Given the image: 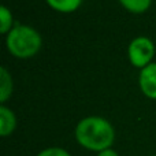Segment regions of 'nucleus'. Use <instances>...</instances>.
<instances>
[{"label":"nucleus","instance_id":"obj_1","mask_svg":"<svg viewBox=\"0 0 156 156\" xmlns=\"http://www.w3.org/2000/svg\"><path fill=\"white\" fill-rule=\"evenodd\" d=\"M76 138L83 148L101 152L111 148L115 138V132L107 119L100 116H88L78 122L76 127Z\"/></svg>","mask_w":156,"mask_h":156},{"label":"nucleus","instance_id":"obj_2","mask_svg":"<svg viewBox=\"0 0 156 156\" xmlns=\"http://www.w3.org/2000/svg\"><path fill=\"white\" fill-rule=\"evenodd\" d=\"M7 49L11 55L26 59L36 55L41 48V36L30 26L16 25L7 33Z\"/></svg>","mask_w":156,"mask_h":156},{"label":"nucleus","instance_id":"obj_3","mask_svg":"<svg viewBox=\"0 0 156 156\" xmlns=\"http://www.w3.org/2000/svg\"><path fill=\"white\" fill-rule=\"evenodd\" d=\"M127 54L132 65L143 70L144 67L151 65V60L155 55L154 43L148 37H137L130 43Z\"/></svg>","mask_w":156,"mask_h":156},{"label":"nucleus","instance_id":"obj_4","mask_svg":"<svg viewBox=\"0 0 156 156\" xmlns=\"http://www.w3.org/2000/svg\"><path fill=\"white\" fill-rule=\"evenodd\" d=\"M138 83L147 97L156 100V63H151L141 70Z\"/></svg>","mask_w":156,"mask_h":156},{"label":"nucleus","instance_id":"obj_5","mask_svg":"<svg viewBox=\"0 0 156 156\" xmlns=\"http://www.w3.org/2000/svg\"><path fill=\"white\" fill-rule=\"evenodd\" d=\"M16 126V119L14 112L10 108L2 105L0 107V134L3 137H7L15 130Z\"/></svg>","mask_w":156,"mask_h":156},{"label":"nucleus","instance_id":"obj_6","mask_svg":"<svg viewBox=\"0 0 156 156\" xmlns=\"http://www.w3.org/2000/svg\"><path fill=\"white\" fill-rule=\"evenodd\" d=\"M12 92V80L4 67L0 69V101L4 103Z\"/></svg>","mask_w":156,"mask_h":156},{"label":"nucleus","instance_id":"obj_7","mask_svg":"<svg viewBox=\"0 0 156 156\" xmlns=\"http://www.w3.org/2000/svg\"><path fill=\"white\" fill-rule=\"evenodd\" d=\"M81 2L82 0H47L54 10L60 12H73L81 5Z\"/></svg>","mask_w":156,"mask_h":156},{"label":"nucleus","instance_id":"obj_8","mask_svg":"<svg viewBox=\"0 0 156 156\" xmlns=\"http://www.w3.org/2000/svg\"><path fill=\"white\" fill-rule=\"evenodd\" d=\"M119 2H121V4L127 11L134 14H140L148 10L152 0H119Z\"/></svg>","mask_w":156,"mask_h":156},{"label":"nucleus","instance_id":"obj_9","mask_svg":"<svg viewBox=\"0 0 156 156\" xmlns=\"http://www.w3.org/2000/svg\"><path fill=\"white\" fill-rule=\"evenodd\" d=\"M2 29H0V32L4 34V33H8L11 29V23H12V15H11V12L8 11V8L5 7V5H2Z\"/></svg>","mask_w":156,"mask_h":156},{"label":"nucleus","instance_id":"obj_10","mask_svg":"<svg viewBox=\"0 0 156 156\" xmlns=\"http://www.w3.org/2000/svg\"><path fill=\"white\" fill-rule=\"evenodd\" d=\"M37 156H70V154L63 148L52 147V148H47V149H44V151H41Z\"/></svg>","mask_w":156,"mask_h":156},{"label":"nucleus","instance_id":"obj_11","mask_svg":"<svg viewBox=\"0 0 156 156\" xmlns=\"http://www.w3.org/2000/svg\"><path fill=\"white\" fill-rule=\"evenodd\" d=\"M97 156H119V155H118V152H116V151L108 148V149H104V151L99 152V155H97Z\"/></svg>","mask_w":156,"mask_h":156},{"label":"nucleus","instance_id":"obj_12","mask_svg":"<svg viewBox=\"0 0 156 156\" xmlns=\"http://www.w3.org/2000/svg\"><path fill=\"white\" fill-rule=\"evenodd\" d=\"M152 156H156V155H152Z\"/></svg>","mask_w":156,"mask_h":156}]
</instances>
